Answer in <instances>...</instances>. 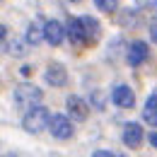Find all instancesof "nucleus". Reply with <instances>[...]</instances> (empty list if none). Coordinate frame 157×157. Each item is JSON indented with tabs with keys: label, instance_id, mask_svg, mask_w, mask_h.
Returning <instances> with one entry per match:
<instances>
[{
	"label": "nucleus",
	"instance_id": "f03ea898",
	"mask_svg": "<svg viewBox=\"0 0 157 157\" xmlns=\"http://www.w3.org/2000/svg\"><path fill=\"white\" fill-rule=\"evenodd\" d=\"M41 99H44V92H41L39 87L29 85V82H22L20 87L15 90V104H17V109H22V111L41 104Z\"/></svg>",
	"mask_w": 157,
	"mask_h": 157
},
{
	"label": "nucleus",
	"instance_id": "5701e85b",
	"mask_svg": "<svg viewBox=\"0 0 157 157\" xmlns=\"http://www.w3.org/2000/svg\"><path fill=\"white\" fill-rule=\"evenodd\" d=\"M155 2H157V0H155Z\"/></svg>",
	"mask_w": 157,
	"mask_h": 157
},
{
	"label": "nucleus",
	"instance_id": "2eb2a0df",
	"mask_svg": "<svg viewBox=\"0 0 157 157\" xmlns=\"http://www.w3.org/2000/svg\"><path fill=\"white\" fill-rule=\"evenodd\" d=\"M10 53H15V56H24V46H22V41H10Z\"/></svg>",
	"mask_w": 157,
	"mask_h": 157
},
{
	"label": "nucleus",
	"instance_id": "20e7f679",
	"mask_svg": "<svg viewBox=\"0 0 157 157\" xmlns=\"http://www.w3.org/2000/svg\"><path fill=\"white\" fill-rule=\"evenodd\" d=\"M65 109H68V116L73 118V121H85V118L90 116V106H87V101L78 94H70V97L65 99Z\"/></svg>",
	"mask_w": 157,
	"mask_h": 157
},
{
	"label": "nucleus",
	"instance_id": "0eeeda50",
	"mask_svg": "<svg viewBox=\"0 0 157 157\" xmlns=\"http://www.w3.org/2000/svg\"><path fill=\"white\" fill-rule=\"evenodd\" d=\"M111 101L121 109H131L136 104V94H133V90L128 85H118V87L111 90Z\"/></svg>",
	"mask_w": 157,
	"mask_h": 157
},
{
	"label": "nucleus",
	"instance_id": "4be33fe9",
	"mask_svg": "<svg viewBox=\"0 0 157 157\" xmlns=\"http://www.w3.org/2000/svg\"><path fill=\"white\" fill-rule=\"evenodd\" d=\"M0 2H2V0H0Z\"/></svg>",
	"mask_w": 157,
	"mask_h": 157
},
{
	"label": "nucleus",
	"instance_id": "412c9836",
	"mask_svg": "<svg viewBox=\"0 0 157 157\" xmlns=\"http://www.w3.org/2000/svg\"><path fill=\"white\" fill-rule=\"evenodd\" d=\"M70 2H80V0H70Z\"/></svg>",
	"mask_w": 157,
	"mask_h": 157
},
{
	"label": "nucleus",
	"instance_id": "9d476101",
	"mask_svg": "<svg viewBox=\"0 0 157 157\" xmlns=\"http://www.w3.org/2000/svg\"><path fill=\"white\" fill-rule=\"evenodd\" d=\"M65 36L73 41L75 46L87 44V36H85V29H82V22H80V17H70V20H68V24H65Z\"/></svg>",
	"mask_w": 157,
	"mask_h": 157
},
{
	"label": "nucleus",
	"instance_id": "39448f33",
	"mask_svg": "<svg viewBox=\"0 0 157 157\" xmlns=\"http://www.w3.org/2000/svg\"><path fill=\"white\" fill-rule=\"evenodd\" d=\"M44 41H48L51 46H60L65 41V27L56 20L44 22Z\"/></svg>",
	"mask_w": 157,
	"mask_h": 157
},
{
	"label": "nucleus",
	"instance_id": "ddd939ff",
	"mask_svg": "<svg viewBox=\"0 0 157 157\" xmlns=\"http://www.w3.org/2000/svg\"><path fill=\"white\" fill-rule=\"evenodd\" d=\"M27 41H29L32 46L41 44V41H44V24H39V22H32V24L27 27Z\"/></svg>",
	"mask_w": 157,
	"mask_h": 157
},
{
	"label": "nucleus",
	"instance_id": "aec40b11",
	"mask_svg": "<svg viewBox=\"0 0 157 157\" xmlns=\"http://www.w3.org/2000/svg\"><path fill=\"white\" fill-rule=\"evenodd\" d=\"M150 145H152V147H157V133H150Z\"/></svg>",
	"mask_w": 157,
	"mask_h": 157
},
{
	"label": "nucleus",
	"instance_id": "9b49d317",
	"mask_svg": "<svg viewBox=\"0 0 157 157\" xmlns=\"http://www.w3.org/2000/svg\"><path fill=\"white\" fill-rule=\"evenodd\" d=\"M82 22V29H85V36H87V44H94L99 39V22L94 17H90V15H85V17H80Z\"/></svg>",
	"mask_w": 157,
	"mask_h": 157
},
{
	"label": "nucleus",
	"instance_id": "6ab92c4d",
	"mask_svg": "<svg viewBox=\"0 0 157 157\" xmlns=\"http://www.w3.org/2000/svg\"><path fill=\"white\" fill-rule=\"evenodd\" d=\"M5 36H7V27H5V24H0V39H5Z\"/></svg>",
	"mask_w": 157,
	"mask_h": 157
},
{
	"label": "nucleus",
	"instance_id": "1a4fd4ad",
	"mask_svg": "<svg viewBox=\"0 0 157 157\" xmlns=\"http://www.w3.org/2000/svg\"><path fill=\"white\" fill-rule=\"evenodd\" d=\"M44 78H46V82H48L51 87H63V85L68 82V70H65V65H60V63H51V65L46 68Z\"/></svg>",
	"mask_w": 157,
	"mask_h": 157
},
{
	"label": "nucleus",
	"instance_id": "f257e3e1",
	"mask_svg": "<svg viewBox=\"0 0 157 157\" xmlns=\"http://www.w3.org/2000/svg\"><path fill=\"white\" fill-rule=\"evenodd\" d=\"M48 109H44L41 104L36 106H32V109H27V114L22 118V128L27 131V133H32V136H36L41 131H46V126H48Z\"/></svg>",
	"mask_w": 157,
	"mask_h": 157
},
{
	"label": "nucleus",
	"instance_id": "f8f14e48",
	"mask_svg": "<svg viewBox=\"0 0 157 157\" xmlns=\"http://www.w3.org/2000/svg\"><path fill=\"white\" fill-rule=\"evenodd\" d=\"M143 118L147 121V126H157V92L145 101V109H143Z\"/></svg>",
	"mask_w": 157,
	"mask_h": 157
},
{
	"label": "nucleus",
	"instance_id": "423d86ee",
	"mask_svg": "<svg viewBox=\"0 0 157 157\" xmlns=\"http://www.w3.org/2000/svg\"><path fill=\"white\" fill-rule=\"evenodd\" d=\"M123 143H126V147H140V143H143V138H145V131H143V126L136 123V121H131V123H126L123 126Z\"/></svg>",
	"mask_w": 157,
	"mask_h": 157
},
{
	"label": "nucleus",
	"instance_id": "a211bd4d",
	"mask_svg": "<svg viewBox=\"0 0 157 157\" xmlns=\"http://www.w3.org/2000/svg\"><path fill=\"white\" fill-rule=\"evenodd\" d=\"M32 73H34L32 65H24V68H22V75H32Z\"/></svg>",
	"mask_w": 157,
	"mask_h": 157
},
{
	"label": "nucleus",
	"instance_id": "f3484780",
	"mask_svg": "<svg viewBox=\"0 0 157 157\" xmlns=\"http://www.w3.org/2000/svg\"><path fill=\"white\" fill-rule=\"evenodd\" d=\"M150 36H152V41H157V22L150 27Z\"/></svg>",
	"mask_w": 157,
	"mask_h": 157
},
{
	"label": "nucleus",
	"instance_id": "4468645a",
	"mask_svg": "<svg viewBox=\"0 0 157 157\" xmlns=\"http://www.w3.org/2000/svg\"><path fill=\"white\" fill-rule=\"evenodd\" d=\"M94 5H97L101 12H114V10L118 7L116 0H94Z\"/></svg>",
	"mask_w": 157,
	"mask_h": 157
},
{
	"label": "nucleus",
	"instance_id": "6e6552de",
	"mask_svg": "<svg viewBox=\"0 0 157 157\" xmlns=\"http://www.w3.org/2000/svg\"><path fill=\"white\" fill-rule=\"evenodd\" d=\"M147 56H150V48H147L145 41H133V44L128 46V53H126V58H128V63H131L133 68L143 65V63L147 60Z\"/></svg>",
	"mask_w": 157,
	"mask_h": 157
},
{
	"label": "nucleus",
	"instance_id": "dca6fc26",
	"mask_svg": "<svg viewBox=\"0 0 157 157\" xmlns=\"http://www.w3.org/2000/svg\"><path fill=\"white\" fill-rule=\"evenodd\" d=\"M94 157H114V152H111V150H97Z\"/></svg>",
	"mask_w": 157,
	"mask_h": 157
},
{
	"label": "nucleus",
	"instance_id": "7ed1b4c3",
	"mask_svg": "<svg viewBox=\"0 0 157 157\" xmlns=\"http://www.w3.org/2000/svg\"><path fill=\"white\" fill-rule=\"evenodd\" d=\"M46 128L51 131V136L58 138V140H68V138L73 136V123H70V118L60 116V114L48 116V126H46Z\"/></svg>",
	"mask_w": 157,
	"mask_h": 157
}]
</instances>
